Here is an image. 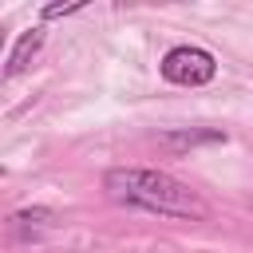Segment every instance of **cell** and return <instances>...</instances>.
Wrapping results in <instances>:
<instances>
[{"label":"cell","instance_id":"cell-3","mask_svg":"<svg viewBox=\"0 0 253 253\" xmlns=\"http://www.w3.org/2000/svg\"><path fill=\"white\" fill-rule=\"evenodd\" d=\"M43 47V28H28L20 40H16V47H12V55H8V67H4V75L12 79V75H20L28 63H32V55Z\"/></svg>","mask_w":253,"mask_h":253},{"label":"cell","instance_id":"cell-2","mask_svg":"<svg viewBox=\"0 0 253 253\" xmlns=\"http://www.w3.org/2000/svg\"><path fill=\"white\" fill-rule=\"evenodd\" d=\"M162 79L174 83V87H206L213 75H217V63L206 47H194V43H182V47H170L162 55Z\"/></svg>","mask_w":253,"mask_h":253},{"label":"cell","instance_id":"cell-4","mask_svg":"<svg viewBox=\"0 0 253 253\" xmlns=\"http://www.w3.org/2000/svg\"><path fill=\"white\" fill-rule=\"evenodd\" d=\"M202 142H225V134L221 130H170V134H162L166 150H190V146H202Z\"/></svg>","mask_w":253,"mask_h":253},{"label":"cell","instance_id":"cell-1","mask_svg":"<svg viewBox=\"0 0 253 253\" xmlns=\"http://www.w3.org/2000/svg\"><path fill=\"white\" fill-rule=\"evenodd\" d=\"M103 186L115 202L162 213V217H190V221H206L210 206L174 174L166 170H150V166H115L103 174Z\"/></svg>","mask_w":253,"mask_h":253},{"label":"cell","instance_id":"cell-5","mask_svg":"<svg viewBox=\"0 0 253 253\" xmlns=\"http://www.w3.org/2000/svg\"><path fill=\"white\" fill-rule=\"evenodd\" d=\"M83 8V0H71V4H47L43 8V20H59V16H71V12H79Z\"/></svg>","mask_w":253,"mask_h":253}]
</instances>
